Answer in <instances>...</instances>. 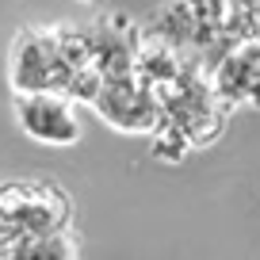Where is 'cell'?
Segmentation results:
<instances>
[{
    "label": "cell",
    "mask_w": 260,
    "mask_h": 260,
    "mask_svg": "<svg viewBox=\"0 0 260 260\" xmlns=\"http://www.w3.org/2000/svg\"><path fill=\"white\" fill-rule=\"evenodd\" d=\"M8 77L16 96H31V92L69 96L77 65L69 57L65 27H23L8 50Z\"/></svg>",
    "instance_id": "6da1fadb"
},
{
    "label": "cell",
    "mask_w": 260,
    "mask_h": 260,
    "mask_svg": "<svg viewBox=\"0 0 260 260\" xmlns=\"http://www.w3.org/2000/svg\"><path fill=\"white\" fill-rule=\"evenodd\" d=\"M0 226H4V241L19 234L73 230V199L54 180H4L0 184Z\"/></svg>",
    "instance_id": "7a4b0ae2"
},
{
    "label": "cell",
    "mask_w": 260,
    "mask_h": 260,
    "mask_svg": "<svg viewBox=\"0 0 260 260\" xmlns=\"http://www.w3.org/2000/svg\"><path fill=\"white\" fill-rule=\"evenodd\" d=\"M92 111L107 122V126L122 130V134H157L161 130V107H157V96L142 73H122V77H107L104 88H100Z\"/></svg>",
    "instance_id": "3957f363"
},
{
    "label": "cell",
    "mask_w": 260,
    "mask_h": 260,
    "mask_svg": "<svg viewBox=\"0 0 260 260\" xmlns=\"http://www.w3.org/2000/svg\"><path fill=\"white\" fill-rule=\"evenodd\" d=\"M16 122L35 146L46 149H69L84 138V119L69 96L57 92H31V96H16Z\"/></svg>",
    "instance_id": "277c9868"
},
{
    "label": "cell",
    "mask_w": 260,
    "mask_h": 260,
    "mask_svg": "<svg viewBox=\"0 0 260 260\" xmlns=\"http://www.w3.org/2000/svg\"><path fill=\"white\" fill-rule=\"evenodd\" d=\"M211 84L222 104H260V39L226 50L214 65Z\"/></svg>",
    "instance_id": "5b68a950"
},
{
    "label": "cell",
    "mask_w": 260,
    "mask_h": 260,
    "mask_svg": "<svg viewBox=\"0 0 260 260\" xmlns=\"http://www.w3.org/2000/svg\"><path fill=\"white\" fill-rule=\"evenodd\" d=\"M0 260H81L73 230H54V234H19L0 245Z\"/></svg>",
    "instance_id": "8992f818"
},
{
    "label": "cell",
    "mask_w": 260,
    "mask_h": 260,
    "mask_svg": "<svg viewBox=\"0 0 260 260\" xmlns=\"http://www.w3.org/2000/svg\"><path fill=\"white\" fill-rule=\"evenodd\" d=\"M77 4H96V0H77Z\"/></svg>",
    "instance_id": "52a82bcc"
},
{
    "label": "cell",
    "mask_w": 260,
    "mask_h": 260,
    "mask_svg": "<svg viewBox=\"0 0 260 260\" xmlns=\"http://www.w3.org/2000/svg\"><path fill=\"white\" fill-rule=\"evenodd\" d=\"M0 245H4V226H0Z\"/></svg>",
    "instance_id": "ba28073f"
}]
</instances>
